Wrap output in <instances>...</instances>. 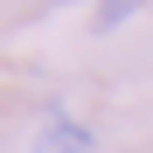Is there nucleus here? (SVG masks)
<instances>
[{
  "label": "nucleus",
  "instance_id": "nucleus-1",
  "mask_svg": "<svg viewBox=\"0 0 153 153\" xmlns=\"http://www.w3.org/2000/svg\"><path fill=\"white\" fill-rule=\"evenodd\" d=\"M35 153H91V132H84V125H70V118H49L42 139H35Z\"/></svg>",
  "mask_w": 153,
  "mask_h": 153
},
{
  "label": "nucleus",
  "instance_id": "nucleus-2",
  "mask_svg": "<svg viewBox=\"0 0 153 153\" xmlns=\"http://www.w3.org/2000/svg\"><path fill=\"white\" fill-rule=\"evenodd\" d=\"M132 14H139V0H105V7H97V28L111 35L118 21H132Z\"/></svg>",
  "mask_w": 153,
  "mask_h": 153
}]
</instances>
